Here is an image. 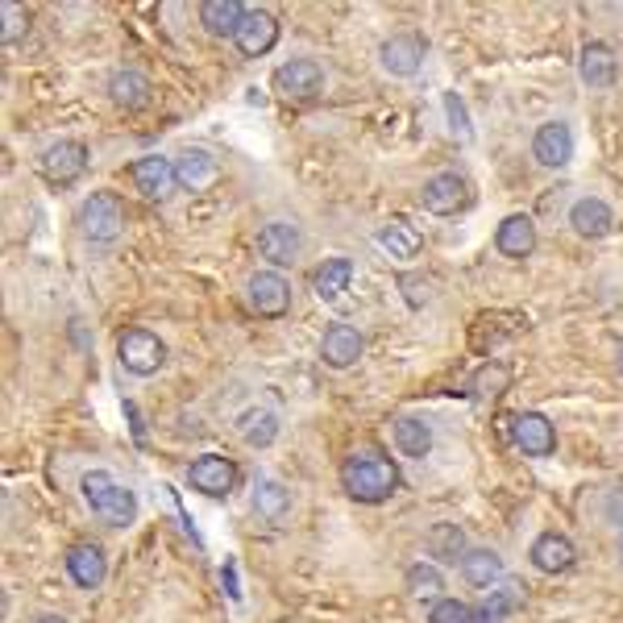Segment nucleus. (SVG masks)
I'll return each mask as SVG.
<instances>
[{
  "mask_svg": "<svg viewBox=\"0 0 623 623\" xmlns=\"http://www.w3.org/2000/svg\"><path fill=\"white\" fill-rule=\"evenodd\" d=\"M341 486H346L349 499H358V503H387L395 490H399V470H395V462L387 453L358 449L341 465Z\"/></svg>",
  "mask_w": 623,
  "mask_h": 623,
  "instance_id": "obj_1",
  "label": "nucleus"
},
{
  "mask_svg": "<svg viewBox=\"0 0 623 623\" xmlns=\"http://www.w3.org/2000/svg\"><path fill=\"white\" fill-rule=\"evenodd\" d=\"M79 486H84L88 508H92L109 528H129V524L138 520V499H134V490L116 483L113 474L92 470V474H84V483Z\"/></svg>",
  "mask_w": 623,
  "mask_h": 623,
  "instance_id": "obj_2",
  "label": "nucleus"
},
{
  "mask_svg": "<svg viewBox=\"0 0 623 623\" xmlns=\"http://www.w3.org/2000/svg\"><path fill=\"white\" fill-rule=\"evenodd\" d=\"M75 225H79V233H84L88 241L109 246V241H116L121 229H125V204L116 200L113 191H92V196L79 204Z\"/></svg>",
  "mask_w": 623,
  "mask_h": 623,
  "instance_id": "obj_3",
  "label": "nucleus"
},
{
  "mask_svg": "<svg viewBox=\"0 0 623 623\" xmlns=\"http://www.w3.org/2000/svg\"><path fill=\"white\" fill-rule=\"evenodd\" d=\"M116 358H121V366L129 370V374L146 378V374H159L162 370L166 346H162L150 328H125L121 341H116Z\"/></svg>",
  "mask_w": 623,
  "mask_h": 623,
  "instance_id": "obj_4",
  "label": "nucleus"
},
{
  "mask_svg": "<svg viewBox=\"0 0 623 623\" xmlns=\"http://www.w3.org/2000/svg\"><path fill=\"white\" fill-rule=\"evenodd\" d=\"M237 478H241V470L229 458H221V453H204L187 470V483L196 486L200 495H208V499H229L237 490Z\"/></svg>",
  "mask_w": 623,
  "mask_h": 623,
  "instance_id": "obj_5",
  "label": "nucleus"
},
{
  "mask_svg": "<svg viewBox=\"0 0 623 623\" xmlns=\"http://www.w3.org/2000/svg\"><path fill=\"white\" fill-rule=\"evenodd\" d=\"M38 166H42L47 184L67 187V184H75L84 171H88V146H84V141H75V138L54 141V146H47V150H42Z\"/></svg>",
  "mask_w": 623,
  "mask_h": 623,
  "instance_id": "obj_6",
  "label": "nucleus"
},
{
  "mask_svg": "<svg viewBox=\"0 0 623 623\" xmlns=\"http://www.w3.org/2000/svg\"><path fill=\"white\" fill-rule=\"evenodd\" d=\"M246 291H250V308H254L258 316H266V321L287 316V308H291V283L278 275V271H258Z\"/></svg>",
  "mask_w": 623,
  "mask_h": 623,
  "instance_id": "obj_7",
  "label": "nucleus"
},
{
  "mask_svg": "<svg viewBox=\"0 0 623 623\" xmlns=\"http://www.w3.org/2000/svg\"><path fill=\"white\" fill-rule=\"evenodd\" d=\"M324 88V67L316 59H291L275 71V92L287 100H312Z\"/></svg>",
  "mask_w": 623,
  "mask_h": 623,
  "instance_id": "obj_8",
  "label": "nucleus"
},
{
  "mask_svg": "<svg viewBox=\"0 0 623 623\" xmlns=\"http://www.w3.org/2000/svg\"><path fill=\"white\" fill-rule=\"evenodd\" d=\"M420 200H424V208H428L433 216H453V212H462V208L470 204V187H465L462 175L445 171V175H433V179L424 184Z\"/></svg>",
  "mask_w": 623,
  "mask_h": 623,
  "instance_id": "obj_9",
  "label": "nucleus"
},
{
  "mask_svg": "<svg viewBox=\"0 0 623 623\" xmlns=\"http://www.w3.org/2000/svg\"><path fill=\"white\" fill-rule=\"evenodd\" d=\"M233 42H237V50H241L246 59H262V54L278 42V22L266 9H250V13L241 17V25H237Z\"/></svg>",
  "mask_w": 623,
  "mask_h": 623,
  "instance_id": "obj_10",
  "label": "nucleus"
},
{
  "mask_svg": "<svg viewBox=\"0 0 623 623\" xmlns=\"http://www.w3.org/2000/svg\"><path fill=\"white\" fill-rule=\"evenodd\" d=\"M511 440L528 453V458H549L557 449V433L553 424L545 420L540 412H520L511 420Z\"/></svg>",
  "mask_w": 623,
  "mask_h": 623,
  "instance_id": "obj_11",
  "label": "nucleus"
},
{
  "mask_svg": "<svg viewBox=\"0 0 623 623\" xmlns=\"http://www.w3.org/2000/svg\"><path fill=\"white\" fill-rule=\"evenodd\" d=\"M524 607V586L515 577H503L486 590V599L474 607V623H508Z\"/></svg>",
  "mask_w": 623,
  "mask_h": 623,
  "instance_id": "obj_12",
  "label": "nucleus"
},
{
  "mask_svg": "<svg viewBox=\"0 0 623 623\" xmlns=\"http://www.w3.org/2000/svg\"><path fill=\"white\" fill-rule=\"evenodd\" d=\"M300 246L303 237L291 221H271V225H262V233H258V254L266 258V262H275V266H291L296 254H300Z\"/></svg>",
  "mask_w": 623,
  "mask_h": 623,
  "instance_id": "obj_13",
  "label": "nucleus"
},
{
  "mask_svg": "<svg viewBox=\"0 0 623 623\" xmlns=\"http://www.w3.org/2000/svg\"><path fill=\"white\" fill-rule=\"evenodd\" d=\"M362 353H366V337H362L353 324H333V328L324 333V341H321L324 366L346 370V366H353Z\"/></svg>",
  "mask_w": 623,
  "mask_h": 623,
  "instance_id": "obj_14",
  "label": "nucleus"
},
{
  "mask_svg": "<svg viewBox=\"0 0 623 623\" xmlns=\"http://www.w3.org/2000/svg\"><path fill=\"white\" fill-rule=\"evenodd\" d=\"M532 154L540 166H565V162L574 159V134H570V125L565 121H549V125H540L536 129V141H532Z\"/></svg>",
  "mask_w": 623,
  "mask_h": 623,
  "instance_id": "obj_15",
  "label": "nucleus"
},
{
  "mask_svg": "<svg viewBox=\"0 0 623 623\" xmlns=\"http://www.w3.org/2000/svg\"><path fill=\"white\" fill-rule=\"evenodd\" d=\"M424 50L428 47H424V38H420V34H395V38L383 42L378 59H383V67L391 71V75L408 79V75H415L420 63H424Z\"/></svg>",
  "mask_w": 623,
  "mask_h": 623,
  "instance_id": "obj_16",
  "label": "nucleus"
},
{
  "mask_svg": "<svg viewBox=\"0 0 623 623\" xmlns=\"http://www.w3.org/2000/svg\"><path fill=\"white\" fill-rule=\"evenodd\" d=\"M574 540L570 536H561V532H540L536 540H532V565L540 570V574H565L570 565H574Z\"/></svg>",
  "mask_w": 623,
  "mask_h": 623,
  "instance_id": "obj_17",
  "label": "nucleus"
},
{
  "mask_svg": "<svg viewBox=\"0 0 623 623\" xmlns=\"http://www.w3.org/2000/svg\"><path fill=\"white\" fill-rule=\"evenodd\" d=\"M216 175H221V162L212 159L208 150H200V146L184 150L179 162H175V184L184 191H204V187L216 184Z\"/></svg>",
  "mask_w": 623,
  "mask_h": 623,
  "instance_id": "obj_18",
  "label": "nucleus"
},
{
  "mask_svg": "<svg viewBox=\"0 0 623 623\" xmlns=\"http://www.w3.org/2000/svg\"><path fill=\"white\" fill-rule=\"evenodd\" d=\"M129 179H134V187H138L146 200H162L171 191V184H175V162L159 159V154H146V159H138L129 166Z\"/></svg>",
  "mask_w": 623,
  "mask_h": 623,
  "instance_id": "obj_19",
  "label": "nucleus"
},
{
  "mask_svg": "<svg viewBox=\"0 0 623 623\" xmlns=\"http://www.w3.org/2000/svg\"><path fill=\"white\" fill-rule=\"evenodd\" d=\"M67 574L75 586L84 590H96L104 577H109V561H104V549L100 545H75L67 553Z\"/></svg>",
  "mask_w": 623,
  "mask_h": 623,
  "instance_id": "obj_20",
  "label": "nucleus"
},
{
  "mask_svg": "<svg viewBox=\"0 0 623 623\" xmlns=\"http://www.w3.org/2000/svg\"><path fill=\"white\" fill-rule=\"evenodd\" d=\"M374 246L387 258H395V262H408V258L420 254L424 237H420V229L408 225V221H391V225H383V229L374 233Z\"/></svg>",
  "mask_w": 623,
  "mask_h": 623,
  "instance_id": "obj_21",
  "label": "nucleus"
},
{
  "mask_svg": "<svg viewBox=\"0 0 623 623\" xmlns=\"http://www.w3.org/2000/svg\"><path fill=\"white\" fill-rule=\"evenodd\" d=\"M495 246H499L503 258H528L536 250V225H532V216H524V212L508 216L499 225V233H495Z\"/></svg>",
  "mask_w": 623,
  "mask_h": 623,
  "instance_id": "obj_22",
  "label": "nucleus"
},
{
  "mask_svg": "<svg viewBox=\"0 0 623 623\" xmlns=\"http://www.w3.org/2000/svg\"><path fill=\"white\" fill-rule=\"evenodd\" d=\"M577 75L586 88H611L615 84V54L602 42H586L582 47V59H577Z\"/></svg>",
  "mask_w": 623,
  "mask_h": 623,
  "instance_id": "obj_23",
  "label": "nucleus"
},
{
  "mask_svg": "<svg viewBox=\"0 0 623 623\" xmlns=\"http://www.w3.org/2000/svg\"><path fill=\"white\" fill-rule=\"evenodd\" d=\"M109 96H113L116 109L138 113V109L150 104V79H146L141 71H113V79H109Z\"/></svg>",
  "mask_w": 623,
  "mask_h": 623,
  "instance_id": "obj_24",
  "label": "nucleus"
},
{
  "mask_svg": "<svg viewBox=\"0 0 623 623\" xmlns=\"http://www.w3.org/2000/svg\"><path fill=\"white\" fill-rule=\"evenodd\" d=\"M349 278H353V262H349V258H324L321 266L312 271V291H316L324 303H333V300H341Z\"/></svg>",
  "mask_w": 623,
  "mask_h": 623,
  "instance_id": "obj_25",
  "label": "nucleus"
},
{
  "mask_svg": "<svg viewBox=\"0 0 623 623\" xmlns=\"http://www.w3.org/2000/svg\"><path fill=\"white\" fill-rule=\"evenodd\" d=\"M570 225H574L582 237H607L611 225H615V216H611V208L595 200V196H586V200H577L570 208Z\"/></svg>",
  "mask_w": 623,
  "mask_h": 623,
  "instance_id": "obj_26",
  "label": "nucleus"
},
{
  "mask_svg": "<svg viewBox=\"0 0 623 623\" xmlns=\"http://www.w3.org/2000/svg\"><path fill=\"white\" fill-rule=\"evenodd\" d=\"M246 13H250V9H246L241 0H208L204 9H200V22L208 25V34H216V38H233Z\"/></svg>",
  "mask_w": 623,
  "mask_h": 623,
  "instance_id": "obj_27",
  "label": "nucleus"
},
{
  "mask_svg": "<svg viewBox=\"0 0 623 623\" xmlns=\"http://www.w3.org/2000/svg\"><path fill=\"white\" fill-rule=\"evenodd\" d=\"M395 445H399L403 458H428L433 428L424 420H415V415H403V420H395Z\"/></svg>",
  "mask_w": 623,
  "mask_h": 623,
  "instance_id": "obj_28",
  "label": "nucleus"
},
{
  "mask_svg": "<svg viewBox=\"0 0 623 623\" xmlns=\"http://www.w3.org/2000/svg\"><path fill=\"white\" fill-rule=\"evenodd\" d=\"M462 574L470 586H495L503 577V561H499V553H490V549H470L462 557Z\"/></svg>",
  "mask_w": 623,
  "mask_h": 623,
  "instance_id": "obj_29",
  "label": "nucleus"
},
{
  "mask_svg": "<svg viewBox=\"0 0 623 623\" xmlns=\"http://www.w3.org/2000/svg\"><path fill=\"white\" fill-rule=\"evenodd\" d=\"M237 428H241V440H246L250 449H266V445H275V437H278V415L254 408V412L241 415Z\"/></svg>",
  "mask_w": 623,
  "mask_h": 623,
  "instance_id": "obj_30",
  "label": "nucleus"
},
{
  "mask_svg": "<svg viewBox=\"0 0 623 623\" xmlns=\"http://www.w3.org/2000/svg\"><path fill=\"white\" fill-rule=\"evenodd\" d=\"M254 511L262 520H283L287 511H291V490L275 478H262L254 490Z\"/></svg>",
  "mask_w": 623,
  "mask_h": 623,
  "instance_id": "obj_31",
  "label": "nucleus"
},
{
  "mask_svg": "<svg viewBox=\"0 0 623 623\" xmlns=\"http://www.w3.org/2000/svg\"><path fill=\"white\" fill-rule=\"evenodd\" d=\"M428 553L437 557V561H449V565H458L465 557V536L458 524H437V528L428 532Z\"/></svg>",
  "mask_w": 623,
  "mask_h": 623,
  "instance_id": "obj_32",
  "label": "nucleus"
},
{
  "mask_svg": "<svg viewBox=\"0 0 623 623\" xmlns=\"http://www.w3.org/2000/svg\"><path fill=\"white\" fill-rule=\"evenodd\" d=\"M408 590H412L415 599H437L440 590H445V582H440V570H437V565H424V561H415L412 570H408Z\"/></svg>",
  "mask_w": 623,
  "mask_h": 623,
  "instance_id": "obj_33",
  "label": "nucleus"
},
{
  "mask_svg": "<svg viewBox=\"0 0 623 623\" xmlns=\"http://www.w3.org/2000/svg\"><path fill=\"white\" fill-rule=\"evenodd\" d=\"M428 623H474V607L458 599H437L428 611Z\"/></svg>",
  "mask_w": 623,
  "mask_h": 623,
  "instance_id": "obj_34",
  "label": "nucleus"
},
{
  "mask_svg": "<svg viewBox=\"0 0 623 623\" xmlns=\"http://www.w3.org/2000/svg\"><path fill=\"white\" fill-rule=\"evenodd\" d=\"M445 113H449V125L462 134L465 141L474 138V129H470V113H465V104H462V96L458 92H445Z\"/></svg>",
  "mask_w": 623,
  "mask_h": 623,
  "instance_id": "obj_35",
  "label": "nucleus"
},
{
  "mask_svg": "<svg viewBox=\"0 0 623 623\" xmlns=\"http://www.w3.org/2000/svg\"><path fill=\"white\" fill-rule=\"evenodd\" d=\"M0 13H4V29H0V38H4V42H17V34H22V25H25L22 4L4 0V4H0Z\"/></svg>",
  "mask_w": 623,
  "mask_h": 623,
  "instance_id": "obj_36",
  "label": "nucleus"
},
{
  "mask_svg": "<svg viewBox=\"0 0 623 623\" xmlns=\"http://www.w3.org/2000/svg\"><path fill=\"white\" fill-rule=\"evenodd\" d=\"M399 287H403V296H408V303H412V308H420V303L428 300V283H424V278L403 275V283H399Z\"/></svg>",
  "mask_w": 623,
  "mask_h": 623,
  "instance_id": "obj_37",
  "label": "nucleus"
},
{
  "mask_svg": "<svg viewBox=\"0 0 623 623\" xmlns=\"http://www.w3.org/2000/svg\"><path fill=\"white\" fill-rule=\"evenodd\" d=\"M620 511H623V499L620 495H611V515H620Z\"/></svg>",
  "mask_w": 623,
  "mask_h": 623,
  "instance_id": "obj_38",
  "label": "nucleus"
},
{
  "mask_svg": "<svg viewBox=\"0 0 623 623\" xmlns=\"http://www.w3.org/2000/svg\"><path fill=\"white\" fill-rule=\"evenodd\" d=\"M38 623H67V620H63V615H42Z\"/></svg>",
  "mask_w": 623,
  "mask_h": 623,
  "instance_id": "obj_39",
  "label": "nucleus"
},
{
  "mask_svg": "<svg viewBox=\"0 0 623 623\" xmlns=\"http://www.w3.org/2000/svg\"><path fill=\"white\" fill-rule=\"evenodd\" d=\"M620 561H623V536H620Z\"/></svg>",
  "mask_w": 623,
  "mask_h": 623,
  "instance_id": "obj_40",
  "label": "nucleus"
},
{
  "mask_svg": "<svg viewBox=\"0 0 623 623\" xmlns=\"http://www.w3.org/2000/svg\"><path fill=\"white\" fill-rule=\"evenodd\" d=\"M620 370H623V346H620Z\"/></svg>",
  "mask_w": 623,
  "mask_h": 623,
  "instance_id": "obj_41",
  "label": "nucleus"
}]
</instances>
